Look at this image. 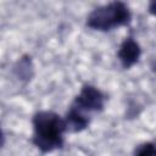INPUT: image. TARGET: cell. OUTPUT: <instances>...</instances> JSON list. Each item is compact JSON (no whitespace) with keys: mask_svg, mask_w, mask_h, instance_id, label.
<instances>
[{"mask_svg":"<svg viewBox=\"0 0 156 156\" xmlns=\"http://www.w3.org/2000/svg\"><path fill=\"white\" fill-rule=\"evenodd\" d=\"M63 121L66 124V129L69 132H73V133L84 130L85 128H88V126L90 123L89 117L84 112L77 110L73 106L69 107L66 116L63 117Z\"/></svg>","mask_w":156,"mask_h":156,"instance_id":"cell-5","label":"cell"},{"mask_svg":"<svg viewBox=\"0 0 156 156\" xmlns=\"http://www.w3.org/2000/svg\"><path fill=\"white\" fill-rule=\"evenodd\" d=\"M105 95L104 93L94 85L87 84L84 85L79 94L76 96L73 104L71 106L77 110L87 113V112H99L104 110L105 105Z\"/></svg>","mask_w":156,"mask_h":156,"instance_id":"cell-3","label":"cell"},{"mask_svg":"<svg viewBox=\"0 0 156 156\" xmlns=\"http://www.w3.org/2000/svg\"><path fill=\"white\" fill-rule=\"evenodd\" d=\"M134 156H156V149L154 143H143L136 146Z\"/></svg>","mask_w":156,"mask_h":156,"instance_id":"cell-6","label":"cell"},{"mask_svg":"<svg viewBox=\"0 0 156 156\" xmlns=\"http://www.w3.org/2000/svg\"><path fill=\"white\" fill-rule=\"evenodd\" d=\"M117 55L123 68H130L139 61L141 49L136 40H134L132 37H128L121 43Z\"/></svg>","mask_w":156,"mask_h":156,"instance_id":"cell-4","label":"cell"},{"mask_svg":"<svg viewBox=\"0 0 156 156\" xmlns=\"http://www.w3.org/2000/svg\"><path fill=\"white\" fill-rule=\"evenodd\" d=\"M4 144V133H2V130H1V128H0V146Z\"/></svg>","mask_w":156,"mask_h":156,"instance_id":"cell-7","label":"cell"},{"mask_svg":"<svg viewBox=\"0 0 156 156\" xmlns=\"http://www.w3.org/2000/svg\"><path fill=\"white\" fill-rule=\"evenodd\" d=\"M33 144L41 152H51L61 149L67 132L63 118L52 111H38L32 119Z\"/></svg>","mask_w":156,"mask_h":156,"instance_id":"cell-1","label":"cell"},{"mask_svg":"<svg viewBox=\"0 0 156 156\" xmlns=\"http://www.w3.org/2000/svg\"><path fill=\"white\" fill-rule=\"evenodd\" d=\"M130 20L129 7L122 1H112L93 10L87 17V27L99 32H107L129 24Z\"/></svg>","mask_w":156,"mask_h":156,"instance_id":"cell-2","label":"cell"}]
</instances>
